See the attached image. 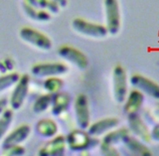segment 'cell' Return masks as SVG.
Here are the masks:
<instances>
[{
	"label": "cell",
	"mask_w": 159,
	"mask_h": 156,
	"mask_svg": "<svg viewBox=\"0 0 159 156\" xmlns=\"http://www.w3.org/2000/svg\"><path fill=\"white\" fill-rule=\"evenodd\" d=\"M72 28L83 36L94 39L106 38L108 34L106 25L91 22L81 17L74 18L72 20Z\"/></svg>",
	"instance_id": "obj_1"
},
{
	"label": "cell",
	"mask_w": 159,
	"mask_h": 156,
	"mask_svg": "<svg viewBox=\"0 0 159 156\" xmlns=\"http://www.w3.org/2000/svg\"><path fill=\"white\" fill-rule=\"evenodd\" d=\"M106 27L108 34L116 35L121 28V14L118 0H103Z\"/></svg>",
	"instance_id": "obj_2"
},
{
	"label": "cell",
	"mask_w": 159,
	"mask_h": 156,
	"mask_svg": "<svg viewBox=\"0 0 159 156\" xmlns=\"http://www.w3.org/2000/svg\"><path fill=\"white\" fill-rule=\"evenodd\" d=\"M19 36L23 41L32 45L43 51H49L52 48V41L47 35L31 27H22L19 31Z\"/></svg>",
	"instance_id": "obj_3"
},
{
	"label": "cell",
	"mask_w": 159,
	"mask_h": 156,
	"mask_svg": "<svg viewBox=\"0 0 159 156\" xmlns=\"http://www.w3.org/2000/svg\"><path fill=\"white\" fill-rule=\"evenodd\" d=\"M112 88L114 99L118 103H123L127 95V75L121 65H116L112 69Z\"/></svg>",
	"instance_id": "obj_4"
},
{
	"label": "cell",
	"mask_w": 159,
	"mask_h": 156,
	"mask_svg": "<svg viewBox=\"0 0 159 156\" xmlns=\"http://www.w3.org/2000/svg\"><path fill=\"white\" fill-rule=\"evenodd\" d=\"M58 55L80 70H86L89 66V60L86 55L81 50L70 45H63L60 47L58 49Z\"/></svg>",
	"instance_id": "obj_5"
},
{
	"label": "cell",
	"mask_w": 159,
	"mask_h": 156,
	"mask_svg": "<svg viewBox=\"0 0 159 156\" xmlns=\"http://www.w3.org/2000/svg\"><path fill=\"white\" fill-rule=\"evenodd\" d=\"M131 85L141 93H145L153 99H159V84L155 80L138 73L132 74L129 78Z\"/></svg>",
	"instance_id": "obj_6"
},
{
	"label": "cell",
	"mask_w": 159,
	"mask_h": 156,
	"mask_svg": "<svg viewBox=\"0 0 159 156\" xmlns=\"http://www.w3.org/2000/svg\"><path fill=\"white\" fill-rule=\"evenodd\" d=\"M69 68L64 63H39L31 68V73L35 77H58L68 73Z\"/></svg>",
	"instance_id": "obj_7"
},
{
	"label": "cell",
	"mask_w": 159,
	"mask_h": 156,
	"mask_svg": "<svg viewBox=\"0 0 159 156\" xmlns=\"http://www.w3.org/2000/svg\"><path fill=\"white\" fill-rule=\"evenodd\" d=\"M29 84H30V78L28 75H22L20 76V79L17 82L15 89L12 93L10 103L14 109H18L22 107L25 99L27 97L28 90H29Z\"/></svg>",
	"instance_id": "obj_8"
},
{
	"label": "cell",
	"mask_w": 159,
	"mask_h": 156,
	"mask_svg": "<svg viewBox=\"0 0 159 156\" xmlns=\"http://www.w3.org/2000/svg\"><path fill=\"white\" fill-rule=\"evenodd\" d=\"M128 124L131 131L136 135L138 138H140L144 142L151 141L150 130L148 126L143 122V119L139 117L137 113L129 114L128 115Z\"/></svg>",
	"instance_id": "obj_9"
},
{
	"label": "cell",
	"mask_w": 159,
	"mask_h": 156,
	"mask_svg": "<svg viewBox=\"0 0 159 156\" xmlns=\"http://www.w3.org/2000/svg\"><path fill=\"white\" fill-rule=\"evenodd\" d=\"M75 109H76V117L79 125L83 128L88 127L89 124V110L86 94H81L78 95L75 102Z\"/></svg>",
	"instance_id": "obj_10"
},
{
	"label": "cell",
	"mask_w": 159,
	"mask_h": 156,
	"mask_svg": "<svg viewBox=\"0 0 159 156\" xmlns=\"http://www.w3.org/2000/svg\"><path fill=\"white\" fill-rule=\"evenodd\" d=\"M125 104H124V112L126 114H133L137 113L138 110L142 108L144 103V94L140 90L133 89L129 92Z\"/></svg>",
	"instance_id": "obj_11"
},
{
	"label": "cell",
	"mask_w": 159,
	"mask_h": 156,
	"mask_svg": "<svg viewBox=\"0 0 159 156\" xmlns=\"http://www.w3.org/2000/svg\"><path fill=\"white\" fill-rule=\"evenodd\" d=\"M22 5H23V10H24L25 14L27 15V17L34 20V21L48 22L52 19L51 13L48 12L47 10H43V9L34 7L32 5L28 4L26 1H24V0L22 2Z\"/></svg>",
	"instance_id": "obj_12"
},
{
	"label": "cell",
	"mask_w": 159,
	"mask_h": 156,
	"mask_svg": "<svg viewBox=\"0 0 159 156\" xmlns=\"http://www.w3.org/2000/svg\"><path fill=\"white\" fill-rule=\"evenodd\" d=\"M123 141L126 146L129 148V150H131L137 156H153L152 151L149 149V147L135 137L128 135Z\"/></svg>",
	"instance_id": "obj_13"
},
{
	"label": "cell",
	"mask_w": 159,
	"mask_h": 156,
	"mask_svg": "<svg viewBox=\"0 0 159 156\" xmlns=\"http://www.w3.org/2000/svg\"><path fill=\"white\" fill-rule=\"evenodd\" d=\"M119 120L116 117H107L102 118L98 122H94L91 128H89V133L93 135H98L102 134V132L107 131V130L116 127L118 124Z\"/></svg>",
	"instance_id": "obj_14"
},
{
	"label": "cell",
	"mask_w": 159,
	"mask_h": 156,
	"mask_svg": "<svg viewBox=\"0 0 159 156\" xmlns=\"http://www.w3.org/2000/svg\"><path fill=\"white\" fill-rule=\"evenodd\" d=\"M52 112L54 114H59L68 108L70 103V95L67 93H56L52 99Z\"/></svg>",
	"instance_id": "obj_15"
},
{
	"label": "cell",
	"mask_w": 159,
	"mask_h": 156,
	"mask_svg": "<svg viewBox=\"0 0 159 156\" xmlns=\"http://www.w3.org/2000/svg\"><path fill=\"white\" fill-rule=\"evenodd\" d=\"M24 1L36 8L47 10L51 14H58L61 9L53 0H24Z\"/></svg>",
	"instance_id": "obj_16"
},
{
	"label": "cell",
	"mask_w": 159,
	"mask_h": 156,
	"mask_svg": "<svg viewBox=\"0 0 159 156\" xmlns=\"http://www.w3.org/2000/svg\"><path fill=\"white\" fill-rule=\"evenodd\" d=\"M69 139H70V143H71V146L76 149L86 147L89 141V135L87 133H84V131H81V130H76V131L72 132Z\"/></svg>",
	"instance_id": "obj_17"
},
{
	"label": "cell",
	"mask_w": 159,
	"mask_h": 156,
	"mask_svg": "<svg viewBox=\"0 0 159 156\" xmlns=\"http://www.w3.org/2000/svg\"><path fill=\"white\" fill-rule=\"evenodd\" d=\"M129 132L130 131H129V129L126 127H121L116 130H113V131L109 132L107 136L103 138V142L113 145L114 143H117L119 141H123L128 135H130Z\"/></svg>",
	"instance_id": "obj_18"
},
{
	"label": "cell",
	"mask_w": 159,
	"mask_h": 156,
	"mask_svg": "<svg viewBox=\"0 0 159 156\" xmlns=\"http://www.w3.org/2000/svg\"><path fill=\"white\" fill-rule=\"evenodd\" d=\"M20 79V75L17 72H10L0 76V93L11 88L13 85H16Z\"/></svg>",
	"instance_id": "obj_19"
},
{
	"label": "cell",
	"mask_w": 159,
	"mask_h": 156,
	"mask_svg": "<svg viewBox=\"0 0 159 156\" xmlns=\"http://www.w3.org/2000/svg\"><path fill=\"white\" fill-rule=\"evenodd\" d=\"M63 85L64 82L62 79H60L58 77H49L45 80L44 88L50 94H56L61 89Z\"/></svg>",
	"instance_id": "obj_20"
},
{
	"label": "cell",
	"mask_w": 159,
	"mask_h": 156,
	"mask_svg": "<svg viewBox=\"0 0 159 156\" xmlns=\"http://www.w3.org/2000/svg\"><path fill=\"white\" fill-rule=\"evenodd\" d=\"M37 127H38L39 131L44 135H52L56 132V130H57L56 124H55L54 122H52V120H50V119L41 120V122L38 123Z\"/></svg>",
	"instance_id": "obj_21"
},
{
	"label": "cell",
	"mask_w": 159,
	"mask_h": 156,
	"mask_svg": "<svg viewBox=\"0 0 159 156\" xmlns=\"http://www.w3.org/2000/svg\"><path fill=\"white\" fill-rule=\"evenodd\" d=\"M53 95L51 94H45L41 95L34 104V112H42L44 110H46L47 108L52 103Z\"/></svg>",
	"instance_id": "obj_22"
},
{
	"label": "cell",
	"mask_w": 159,
	"mask_h": 156,
	"mask_svg": "<svg viewBox=\"0 0 159 156\" xmlns=\"http://www.w3.org/2000/svg\"><path fill=\"white\" fill-rule=\"evenodd\" d=\"M12 117H13V112L10 109L3 112L2 117H0V136H1L3 132L9 126V124L12 120Z\"/></svg>",
	"instance_id": "obj_23"
},
{
	"label": "cell",
	"mask_w": 159,
	"mask_h": 156,
	"mask_svg": "<svg viewBox=\"0 0 159 156\" xmlns=\"http://www.w3.org/2000/svg\"><path fill=\"white\" fill-rule=\"evenodd\" d=\"M101 150L103 156H120L117 150L114 148L111 144L102 142L101 145Z\"/></svg>",
	"instance_id": "obj_24"
},
{
	"label": "cell",
	"mask_w": 159,
	"mask_h": 156,
	"mask_svg": "<svg viewBox=\"0 0 159 156\" xmlns=\"http://www.w3.org/2000/svg\"><path fill=\"white\" fill-rule=\"evenodd\" d=\"M14 69V61L11 58H5L0 61V72H12Z\"/></svg>",
	"instance_id": "obj_25"
},
{
	"label": "cell",
	"mask_w": 159,
	"mask_h": 156,
	"mask_svg": "<svg viewBox=\"0 0 159 156\" xmlns=\"http://www.w3.org/2000/svg\"><path fill=\"white\" fill-rule=\"evenodd\" d=\"M150 135H151V139L156 140V141H159V122L156 123L153 126L152 130L150 131Z\"/></svg>",
	"instance_id": "obj_26"
},
{
	"label": "cell",
	"mask_w": 159,
	"mask_h": 156,
	"mask_svg": "<svg viewBox=\"0 0 159 156\" xmlns=\"http://www.w3.org/2000/svg\"><path fill=\"white\" fill-rule=\"evenodd\" d=\"M53 1L56 3L60 8H66L69 3L68 0H53Z\"/></svg>",
	"instance_id": "obj_27"
},
{
	"label": "cell",
	"mask_w": 159,
	"mask_h": 156,
	"mask_svg": "<svg viewBox=\"0 0 159 156\" xmlns=\"http://www.w3.org/2000/svg\"><path fill=\"white\" fill-rule=\"evenodd\" d=\"M7 100L6 99H0V114H1L3 112H4V109L5 108H6V104H7Z\"/></svg>",
	"instance_id": "obj_28"
},
{
	"label": "cell",
	"mask_w": 159,
	"mask_h": 156,
	"mask_svg": "<svg viewBox=\"0 0 159 156\" xmlns=\"http://www.w3.org/2000/svg\"><path fill=\"white\" fill-rule=\"evenodd\" d=\"M154 117L155 118L159 119V103L155 104V108H154Z\"/></svg>",
	"instance_id": "obj_29"
},
{
	"label": "cell",
	"mask_w": 159,
	"mask_h": 156,
	"mask_svg": "<svg viewBox=\"0 0 159 156\" xmlns=\"http://www.w3.org/2000/svg\"><path fill=\"white\" fill-rule=\"evenodd\" d=\"M81 156H89V153L87 152V151H84V152H83V153L81 154Z\"/></svg>",
	"instance_id": "obj_30"
}]
</instances>
